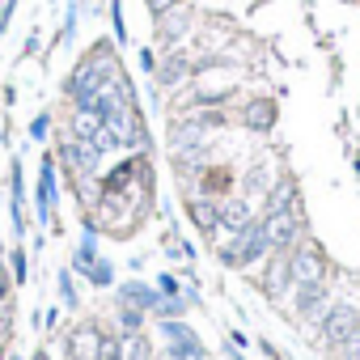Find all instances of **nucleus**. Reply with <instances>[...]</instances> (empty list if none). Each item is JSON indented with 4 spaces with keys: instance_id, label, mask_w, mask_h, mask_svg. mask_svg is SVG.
<instances>
[{
    "instance_id": "nucleus-18",
    "label": "nucleus",
    "mask_w": 360,
    "mask_h": 360,
    "mask_svg": "<svg viewBox=\"0 0 360 360\" xmlns=\"http://www.w3.org/2000/svg\"><path fill=\"white\" fill-rule=\"evenodd\" d=\"M200 144H208V131H204L191 115H174V119H169V127H165V148H169V157L191 153V148H200Z\"/></svg>"
},
{
    "instance_id": "nucleus-44",
    "label": "nucleus",
    "mask_w": 360,
    "mask_h": 360,
    "mask_svg": "<svg viewBox=\"0 0 360 360\" xmlns=\"http://www.w3.org/2000/svg\"><path fill=\"white\" fill-rule=\"evenodd\" d=\"M9 360H22V356H9Z\"/></svg>"
},
{
    "instance_id": "nucleus-28",
    "label": "nucleus",
    "mask_w": 360,
    "mask_h": 360,
    "mask_svg": "<svg viewBox=\"0 0 360 360\" xmlns=\"http://www.w3.org/2000/svg\"><path fill=\"white\" fill-rule=\"evenodd\" d=\"M123 360H153V343H148V335H144V330L123 335Z\"/></svg>"
},
{
    "instance_id": "nucleus-3",
    "label": "nucleus",
    "mask_w": 360,
    "mask_h": 360,
    "mask_svg": "<svg viewBox=\"0 0 360 360\" xmlns=\"http://www.w3.org/2000/svg\"><path fill=\"white\" fill-rule=\"evenodd\" d=\"M161 94H178L187 81H195V51L187 47H169V51H157V72L148 77Z\"/></svg>"
},
{
    "instance_id": "nucleus-1",
    "label": "nucleus",
    "mask_w": 360,
    "mask_h": 360,
    "mask_svg": "<svg viewBox=\"0 0 360 360\" xmlns=\"http://www.w3.org/2000/svg\"><path fill=\"white\" fill-rule=\"evenodd\" d=\"M267 255H271V238H267V221H263V217H250L238 233H229V238L217 246V259H221V267H229V271H246V267L263 263Z\"/></svg>"
},
{
    "instance_id": "nucleus-13",
    "label": "nucleus",
    "mask_w": 360,
    "mask_h": 360,
    "mask_svg": "<svg viewBox=\"0 0 360 360\" xmlns=\"http://www.w3.org/2000/svg\"><path fill=\"white\" fill-rule=\"evenodd\" d=\"M309 233L305 225V208H292V212H280V217H267V238H271V255H288L301 238Z\"/></svg>"
},
{
    "instance_id": "nucleus-42",
    "label": "nucleus",
    "mask_w": 360,
    "mask_h": 360,
    "mask_svg": "<svg viewBox=\"0 0 360 360\" xmlns=\"http://www.w3.org/2000/svg\"><path fill=\"white\" fill-rule=\"evenodd\" d=\"M225 360H246V356H242V352H229V356H225Z\"/></svg>"
},
{
    "instance_id": "nucleus-45",
    "label": "nucleus",
    "mask_w": 360,
    "mask_h": 360,
    "mask_svg": "<svg viewBox=\"0 0 360 360\" xmlns=\"http://www.w3.org/2000/svg\"><path fill=\"white\" fill-rule=\"evenodd\" d=\"M352 5H360V0H352Z\"/></svg>"
},
{
    "instance_id": "nucleus-39",
    "label": "nucleus",
    "mask_w": 360,
    "mask_h": 360,
    "mask_svg": "<svg viewBox=\"0 0 360 360\" xmlns=\"http://www.w3.org/2000/svg\"><path fill=\"white\" fill-rule=\"evenodd\" d=\"M229 343H233V352H246V347H250V339H246V335H242L238 326L229 330Z\"/></svg>"
},
{
    "instance_id": "nucleus-27",
    "label": "nucleus",
    "mask_w": 360,
    "mask_h": 360,
    "mask_svg": "<svg viewBox=\"0 0 360 360\" xmlns=\"http://www.w3.org/2000/svg\"><path fill=\"white\" fill-rule=\"evenodd\" d=\"M98 360H123V335L110 326V322H102V343H98Z\"/></svg>"
},
{
    "instance_id": "nucleus-9",
    "label": "nucleus",
    "mask_w": 360,
    "mask_h": 360,
    "mask_svg": "<svg viewBox=\"0 0 360 360\" xmlns=\"http://www.w3.org/2000/svg\"><path fill=\"white\" fill-rule=\"evenodd\" d=\"M246 131H255V136H271L276 131V123H280V102L271 98V94H246L242 102H238V115H233Z\"/></svg>"
},
{
    "instance_id": "nucleus-5",
    "label": "nucleus",
    "mask_w": 360,
    "mask_h": 360,
    "mask_svg": "<svg viewBox=\"0 0 360 360\" xmlns=\"http://www.w3.org/2000/svg\"><path fill=\"white\" fill-rule=\"evenodd\" d=\"M157 330L165 339V356L169 360H208V347L187 326V318H157Z\"/></svg>"
},
{
    "instance_id": "nucleus-40",
    "label": "nucleus",
    "mask_w": 360,
    "mask_h": 360,
    "mask_svg": "<svg viewBox=\"0 0 360 360\" xmlns=\"http://www.w3.org/2000/svg\"><path fill=\"white\" fill-rule=\"evenodd\" d=\"M255 347H259V352H263V356H267V360H280V347H276V343H271V339H259V343H255Z\"/></svg>"
},
{
    "instance_id": "nucleus-6",
    "label": "nucleus",
    "mask_w": 360,
    "mask_h": 360,
    "mask_svg": "<svg viewBox=\"0 0 360 360\" xmlns=\"http://www.w3.org/2000/svg\"><path fill=\"white\" fill-rule=\"evenodd\" d=\"M288 271H292V284H314V280H330V259L326 250L305 233L292 250H288Z\"/></svg>"
},
{
    "instance_id": "nucleus-16",
    "label": "nucleus",
    "mask_w": 360,
    "mask_h": 360,
    "mask_svg": "<svg viewBox=\"0 0 360 360\" xmlns=\"http://www.w3.org/2000/svg\"><path fill=\"white\" fill-rule=\"evenodd\" d=\"M187 221L195 225V233L204 242H212L221 233V200L200 195V191H187Z\"/></svg>"
},
{
    "instance_id": "nucleus-10",
    "label": "nucleus",
    "mask_w": 360,
    "mask_h": 360,
    "mask_svg": "<svg viewBox=\"0 0 360 360\" xmlns=\"http://www.w3.org/2000/svg\"><path fill=\"white\" fill-rule=\"evenodd\" d=\"M330 301H335V284L330 280H314V284H297L292 288V314L305 326H318L322 314L330 309Z\"/></svg>"
},
{
    "instance_id": "nucleus-34",
    "label": "nucleus",
    "mask_w": 360,
    "mask_h": 360,
    "mask_svg": "<svg viewBox=\"0 0 360 360\" xmlns=\"http://www.w3.org/2000/svg\"><path fill=\"white\" fill-rule=\"evenodd\" d=\"M39 51H43V30H39V22H34V26H30V34H26V47H22V56H18V60H34Z\"/></svg>"
},
{
    "instance_id": "nucleus-17",
    "label": "nucleus",
    "mask_w": 360,
    "mask_h": 360,
    "mask_svg": "<svg viewBox=\"0 0 360 360\" xmlns=\"http://www.w3.org/2000/svg\"><path fill=\"white\" fill-rule=\"evenodd\" d=\"M292 208H301V187H297V178H292V174H276L271 191H267L263 204H259V217L267 221V217H280V212H292Z\"/></svg>"
},
{
    "instance_id": "nucleus-33",
    "label": "nucleus",
    "mask_w": 360,
    "mask_h": 360,
    "mask_svg": "<svg viewBox=\"0 0 360 360\" xmlns=\"http://www.w3.org/2000/svg\"><path fill=\"white\" fill-rule=\"evenodd\" d=\"M18 9H22V0H0V39L9 34V26H13Z\"/></svg>"
},
{
    "instance_id": "nucleus-22",
    "label": "nucleus",
    "mask_w": 360,
    "mask_h": 360,
    "mask_svg": "<svg viewBox=\"0 0 360 360\" xmlns=\"http://www.w3.org/2000/svg\"><path fill=\"white\" fill-rule=\"evenodd\" d=\"M250 217H255V212H250V200H242V195L221 200V233H225V238H229V233H238Z\"/></svg>"
},
{
    "instance_id": "nucleus-21",
    "label": "nucleus",
    "mask_w": 360,
    "mask_h": 360,
    "mask_svg": "<svg viewBox=\"0 0 360 360\" xmlns=\"http://www.w3.org/2000/svg\"><path fill=\"white\" fill-rule=\"evenodd\" d=\"M64 131H68L72 140H85V144H89V140L102 131V119H98L89 106H72V110H68V123H64Z\"/></svg>"
},
{
    "instance_id": "nucleus-35",
    "label": "nucleus",
    "mask_w": 360,
    "mask_h": 360,
    "mask_svg": "<svg viewBox=\"0 0 360 360\" xmlns=\"http://www.w3.org/2000/svg\"><path fill=\"white\" fill-rule=\"evenodd\" d=\"M9 330H13V297L0 301V343H9Z\"/></svg>"
},
{
    "instance_id": "nucleus-32",
    "label": "nucleus",
    "mask_w": 360,
    "mask_h": 360,
    "mask_svg": "<svg viewBox=\"0 0 360 360\" xmlns=\"http://www.w3.org/2000/svg\"><path fill=\"white\" fill-rule=\"evenodd\" d=\"M326 356H330V360H360V326H356V330L335 347V352H326Z\"/></svg>"
},
{
    "instance_id": "nucleus-24",
    "label": "nucleus",
    "mask_w": 360,
    "mask_h": 360,
    "mask_svg": "<svg viewBox=\"0 0 360 360\" xmlns=\"http://www.w3.org/2000/svg\"><path fill=\"white\" fill-rule=\"evenodd\" d=\"M56 292H60V305H68V314H81V292H77V276L68 267H60L56 276Z\"/></svg>"
},
{
    "instance_id": "nucleus-31",
    "label": "nucleus",
    "mask_w": 360,
    "mask_h": 360,
    "mask_svg": "<svg viewBox=\"0 0 360 360\" xmlns=\"http://www.w3.org/2000/svg\"><path fill=\"white\" fill-rule=\"evenodd\" d=\"M51 127H56V119H51V110H39V115L30 119V127H26V136H30L34 144H47V140H51Z\"/></svg>"
},
{
    "instance_id": "nucleus-25",
    "label": "nucleus",
    "mask_w": 360,
    "mask_h": 360,
    "mask_svg": "<svg viewBox=\"0 0 360 360\" xmlns=\"http://www.w3.org/2000/svg\"><path fill=\"white\" fill-rule=\"evenodd\" d=\"M119 335H136V330H144L148 326V314H140V309H127V305H115V322H110Z\"/></svg>"
},
{
    "instance_id": "nucleus-8",
    "label": "nucleus",
    "mask_w": 360,
    "mask_h": 360,
    "mask_svg": "<svg viewBox=\"0 0 360 360\" xmlns=\"http://www.w3.org/2000/svg\"><path fill=\"white\" fill-rule=\"evenodd\" d=\"M356 326H360V305H356V301H339V297H335V301H330V309L322 314V322H318L314 330H318V339L326 343V352H335V347L356 330Z\"/></svg>"
},
{
    "instance_id": "nucleus-2",
    "label": "nucleus",
    "mask_w": 360,
    "mask_h": 360,
    "mask_svg": "<svg viewBox=\"0 0 360 360\" xmlns=\"http://www.w3.org/2000/svg\"><path fill=\"white\" fill-rule=\"evenodd\" d=\"M60 165H56V153L43 148L39 157V178H34V221L47 229V233H60Z\"/></svg>"
},
{
    "instance_id": "nucleus-12",
    "label": "nucleus",
    "mask_w": 360,
    "mask_h": 360,
    "mask_svg": "<svg viewBox=\"0 0 360 360\" xmlns=\"http://www.w3.org/2000/svg\"><path fill=\"white\" fill-rule=\"evenodd\" d=\"M259 292L271 301V305H280V301H288L292 297V271H288V255H267L263 259V271H259Z\"/></svg>"
},
{
    "instance_id": "nucleus-4",
    "label": "nucleus",
    "mask_w": 360,
    "mask_h": 360,
    "mask_svg": "<svg viewBox=\"0 0 360 360\" xmlns=\"http://www.w3.org/2000/svg\"><path fill=\"white\" fill-rule=\"evenodd\" d=\"M195 5L191 0H183V5H174L169 13H161V18H153V43H157V51H169V47H183V39L187 34H195Z\"/></svg>"
},
{
    "instance_id": "nucleus-37",
    "label": "nucleus",
    "mask_w": 360,
    "mask_h": 360,
    "mask_svg": "<svg viewBox=\"0 0 360 360\" xmlns=\"http://www.w3.org/2000/svg\"><path fill=\"white\" fill-rule=\"evenodd\" d=\"M174 5H183V0H144V9H148V18H161V13H169Z\"/></svg>"
},
{
    "instance_id": "nucleus-23",
    "label": "nucleus",
    "mask_w": 360,
    "mask_h": 360,
    "mask_svg": "<svg viewBox=\"0 0 360 360\" xmlns=\"http://www.w3.org/2000/svg\"><path fill=\"white\" fill-rule=\"evenodd\" d=\"M5 263H9V276H13V284H18V288H26V284H30V250H26L22 242H13Z\"/></svg>"
},
{
    "instance_id": "nucleus-7",
    "label": "nucleus",
    "mask_w": 360,
    "mask_h": 360,
    "mask_svg": "<svg viewBox=\"0 0 360 360\" xmlns=\"http://www.w3.org/2000/svg\"><path fill=\"white\" fill-rule=\"evenodd\" d=\"M102 89H106V81L94 72V64H89L85 56H77L72 68H68V77L60 81V94L68 98V106H94Z\"/></svg>"
},
{
    "instance_id": "nucleus-15",
    "label": "nucleus",
    "mask_w": 360,
    "mask_h": 360,
    "mask_svg": "<svg viewBox=\"0 0 360 360\" xmlns=\"http://www.w3.org/2000/svg\"><path fill=\"white\" fill-rule=\"evenodd\" d=\"M191 191L212 195V200H229V195H238V169H233L229 161H208V165L200 169V178H195Z\"/></svg>"
},
{
    "instance_id": "nucleus-26",
    "label": "nucleus",
    "mask_w": 360,
    "mask_h": 360,
    "mask_svg": "<svg viewBox=\"0 0 360 360\" xmlns=\"http://www.w3.org/2000/svg\"><path fill=\"white\" fill-rule=\"evenodd\" d=\"M106 18H110V39H115L119 47H127V43H131V34H127V13H123V0H106Z\"/></svg>"
},
{
    "instance_id": "nucleus-41",
    "label": "nucleus",
    "mask_w": 360,
    "mask_h": 360,
    "mask_svg": "<svg viewBox=\"0 0 360 360\" xmlns=\"http://www.w3.org/2000/svg\"><path fill=\"white\" fill-rule=\"evenodd\" d=\"M30 360H51V352H47V347H34V352H30Z\"/></svg>"
},
{
    "instance_id": "nucleus-43",
    "label": "nucleus",
    "mask_w": 360,
    "mask_h": 360,
    "mask_svg": "<svg viewBox=\"0 0 360 360\" xmlns=\"http://www.w3.org/2000/svg\"><path fill=\"white\" fill-rule=\"evenodd\" d=\"M356 174H360V157H356Z\"/></svg>"
},
{
    "instance_id": "nucleus-29",
    "label": "nucleus",
    "mask_w": 360,
    "mask_h": 360,
    "mask_svg": "<svg viewBox=\"0 0 360 360\" xmlns=\"http://www.w3.org/2000/svg\"><path fill=\"white\" fill-rule=\"evenodd\" d=\"M85 280H89L98 292H106V288H115V284H119V280H115V263H110V259H98V263L89 267V276H85Z\"/></svg>"
},
{
    "instance_id": "nucleus-14",
    "label": "nucleus",
    "mask_w": 360,
    "mask_h": 360,
    "mask_svg": "<svg viewBox=\"0 0 360 360\" xmlns=\"http://www.w3.org/2000/svg\"><path fill=\"white\" fill-rule=\"evenodd\" d=\"M98 343H102V322L98 318H77L64 330V352L68 360H98Z\"/></svg>"
},
{
    "instance_id": "nucleus-36",
    "label": "nucleus",
    "mask_w": 360,
    "mask_h": 360,
    "mask_svg": "<svg viewBox=\"0 0 360 360\" xmlns=\"http://www.w3.org/2000/svg\"><path fill=\"white\" fill-rule=\"evenodd\" d=\"M136 56H140V68H144V77H153V72H157V47H140Z\"/></svg>"
},
{
    "instance_id": "nucleus-20",
    "label": "nucleus",
    "mask_w": 360,
    "mask_h": 360,
    "mask_svg": "<svg viewBox=\"0 0 360 360\" xmlns=\"http://www.w3.org/2000/svg\"><path fill=\"white\" fill-rule=\"evenodd\" d=\"M271 183H276V165L271 161H255L246 174H242V200H250V204H263V195L271 191Z\"/></svg>"
},
{
    "instance_id": "nucleus-38",
    "label": "nucleus",
    "mask_w": 360,
    "mask_h": 360,
    "mask_svg": "<svg viewBox=\"0 0 360 360\" xmlns=\"http://www.w3.org/2000/svg\"><path fill=\"white\" fill-rule=\"evenodd\" d=\"M43 314H47V318H43V326H47V330H60V322H64V309H60V305H51V309H43Z\"/></svg>"
},
{
    "instance_id": "nucleus-11",
    "label": "nucleus",
    "mask_w": 360,
    "mask_h": 360,
    "mask_svg": "<svg viewBox=\"0 0 360 360\" xmlns=\"http://www.w3.org/2000/svg\"><path fill=\"white\" fill-rule=\"evenodd\" d=\"M9 221H13V238L22 242L30 233V200H26V161H22V153H13V161H9Z\"/></svg>"
},
{
    "instance_id": "nucleus-30",
    "label": "nucleus",
    "mask_w": 360,
    "mask_h": 360,
    "mask_svg": "<svg viewBox=\"0 0 360 360\" xmlns=\"http://www.w3.org/2000/svg\"><path fill=\"white\" fill-rule=\"evenodd\" d=\"M191 305H200V301H191V297H161V305H157L153 314H157V318H187Z\"/></svg>"
},
{
    "instance_id": "nucleus-19",
    "label": "nucleus",
    "mask_w": 360,
    "mask_h": 360,
    "mask_svg": "<svg viewBox=\"0 0 360 360\" xmlns=\"http://www.w3.org/2000/svg\"><path fill=\"white\" fill-rule=\"evenodd\" d=\"M115 301H119V305H127V309L153 314V309L161 305V292H157V284H153V280H123V284H115Z\"/></svg>"
}]
</instances>
